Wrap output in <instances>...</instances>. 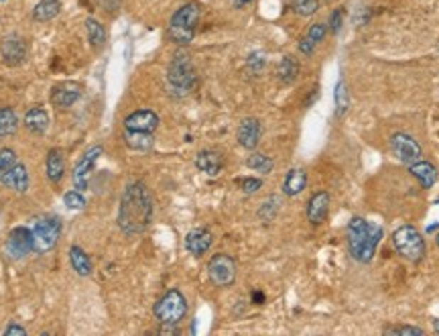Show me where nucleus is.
<instances>
[{
  "instance_id": "nucleus-25",
  "label": "nucleus",
  "mask_w": 439,
  "mask_h": 336,
  "mask_svg": "<svg viewBox=\"0 0 439 336\" xmlns=\"http://www.w3.org/2000/svg\"><path fill=\"white\" fill-rule=\"evenodd\" d=\"M70 265H72V269H74L79 277H88V275L94 273V261H91L90 255H88L82 246H77V244H74V246L70 249Z\"/></svg>"
},
{
  "instance_id": "nucleus-43",
  "label": "nucleus",
  "mask_w": 439,
  "mask_h": 336,
  "mask_svg": "<svg viewBox=\"0 0 439 336\" xmlns=\"http://www.w3.org/2000/svg\"><path fill=\"white\" fill-rule=\"evenodd\" d=\"M439 229V224H433V227H429V229H427V232H433V230H438Z\"/></svg>"
},
{
  "instance_id": "nucleus-17",
  "label": "nucleus",
  "mask_w": 439,
  "mask_h": 336,
  "mask_svg": "<svg viewBox=\"0 0 439 336\" xmlns=\"http://www.w3.org/2000/svg\"><path fill=\"white\" fill-rule=\"evenodd\" d=\"M0 183H2L6 190H13L16 194H25V192H29L30 185L29 169H27L25 163H18V161H16L15 166L0 178Z\"/></svg>"
},
{
  "instance_id": "nucleus-30",
  "label": "nucleus",
  "mask_w": 439,
  "mask_h": 336,
  "mask_svg": "<svg viewBox=\"0 0 439 336\" xmlns=\"http://www.w3.org/2000/svg\"><path fill=\"white\" fill-rule=\"evenodd\" d=\"M246 168L257 171V173L267 175V173H271L274 169V161L269 157V155H265V153L252 151L248 157H246Z\"/></svg>"
},
{
  "instance_id": "nucleus-32",
  "label": "nucleus",
  "mask_w": 439,
  "mask_h": 336,
  "mask_svg": "<svg viewBox=\"0 0 439 336\" xmlns=\"http://www.w3.org/2000/svg\"><path fill=\"white\" fill-rule=\"evenodd\" d=\"M293 13L299 16H311L318 13L319 0H291Z\"/></svg>"
},
{
  "instance_id": "nucleus-1",
  "label": "nucleus",
  "mask_w": 439,
  "mask_h": 336,
  "mask_svg": "<svg viewBox=\"0 0 439 336\" xmlns=\"http://www.w3.org/2000/svg\"><path fill=\"white\" fill-rule=\"evenodd\" d=\"M152 198L147 183L130 182L121 196L118 204V227L124 234H143L152 222Z\"/></svg>"
},
{
  "instance_id": "nucleus-29",
  "label": "nucleus",
  "mask_w": 439,
  "mask_h": 336,
  "mask_svg": "<svg viewBox=\"0 0 439 336\" xmlns=\"http://www.w3.org/2000/svg\"><path fill=\"white\" fill-rule=\"evenodd\" d=\"M18 129V116L13 107H0V139L15 135Z\"/></svg>"
},
{
  "instance_id": "nucleus-45",
  "label": "nucleus",
  "mask_w": 439,
  "mask_h": 336,
  "mask_svg": "<svg viewBox=\"0 0 439 336\" xmlns=\"http://www.w3.org/2000/svg\"><path fill=\"white\" fill-rule=\"evenodd\" d=\"M438 202H439V200H438Z\"/></svg>"
},
{
  "instance_id": "nucleus-40",
  "label": "nucleus",
  "mask_w": 439,
  "mask_h": 336,
  "mask_svg": "<svg viewBox=\"0 0 439 336\" xmlns=\"http://www.w3.org/2000/svg\"><path fill=\"white\" fill-rule=\"evenodd\" d=\"M234 6H246V4H250V2H255V0H230Z\"/></svg>"
},
{
  "instance_id": "nucleus-41",
  "label": "nucleus",
  "mask_w": 439,
  "mask_h": 336,
  "mask_svg": "<svg viewBox=\"0 0 439 336\" xmlns=\"http://www.w3.org/2000/svg\"><path fill=\"white\" fill-rule=\"evenodd\" d=\"M252 300H255V302H265V296L258 293V291H255V293H252Z\"/></svg>"
},
{
  "instance_id": "nucleus-8",
  "label": "nucleus",
  "mask_w": 439,
  "mask_h": 336,
  "mask_svg": "<svg viewBox=\"0 0 439 336\" xmlns=\"http://www.w3.org/2000/svg\"><path fill=\"white\" fill-rule=\"evenodd\" d=\"M61 234V220L57 216H43L33 227V253H49L55 249Z\"/></svg>"
},
{
  "instance_id": "nucleus-23",
  "label": "nucleus",
  "mask_w": 439,
  "mask_h": 336,
  "mask_svg": "<svg viewBox=\"0 0 439 336\" xmlns=\"http://www.w3.org/2000/svg\"><path fill=\"white\" fill-rule=\"evenodd\" d=\"M305 188H307V171L303 168L289 169L285 173V180H283V194L289 198H295Z\"/></svg>"
},
{
  "instance_id": "nucleus-37",
  "label": "nucleus",
  "mask_w": 439,
  "mask_h": 336,
  "mask_svg": "<svg viewBox=\"0 0 439 336\" xmlns=\"http://www.w3.org/2000/svg\"><path fill=\"white\" fill-rule=\"evenodd\" d=\"M335 107H338V114H344L348 110V90L344 82L335 86Z\"/></svg>"
},
{
  "instance_id": "nucleus-13",
  "label": "nucleus",
  "mask_w": 439,
  "mask_h": 336,
  "mask_svg": "<svg viewBox=\"0 0 439 336\" xmlns=\"http://www.w3.org/2000/svg\"><path fill=\"white\" fill-rule=\"evenodd\" d=\"M6 253L11 259H23L29 253H33V230L25 229V227H16L9 232L6 239Z\"/></svg>"
},
{
  "instance_id": "nucleus-10",
  "label": "nucleus",
  "mask_w": 439,
  "mask_h": 336,
  "mask_svg": "<svg viewBox=\"0 0 439 336\" xmlns=\"http://www.w3.org/2000/svg\"><path fill=\"white\" fill-rule=\"evenodd\" d=\"M102 153H104L102 145H91L90 149H86L84 155L79 157V161H77L76 168H74V173H72V182H74L76 190H79V192H86V190H88L94 168H96L98 159L102 157Z\"/></svg>"
},
{
  "instance_id": "nucleus-6",
  "label": "nucleus",
  "mask_w": 439,
  "mask_h": 336,
  "mask_svg": "<svg viewBox=\"0 0 439 336\" xmlns=\"http://www.w3.org/2000/svg\"><path fill=\"white\" fill-rule=\"evenodd\" d=\"M394 251L409 263H419L427 255V244L423 234L415 229L413 224H403L393 232Z\"/></svg>"
},
{
  "instance_id": "nucleus-5",
  "label": "nucleus",
  "mask_w": 439,
  "mask_h": 336,
  "mask_svg": "<svg viewBox=\"0 0 439 336\" xmlns=\"http://www.w3.org/2000/svg\"><path fill=\"white\" fill-rule=\"evenodd\" d=\"M201 16V6L197 2H187L175 11V15L169 21V37L177 45H189L194 41Z\"/></svg>"
},
{
  "instance_id": "nucleus-3",
  "label": "nucleus",
  "mask_w": 439,
  "mask_h": 336,
  "mask_svg": "<svg viewBox=\"0 0 439 336\" xmlns=\"http://www.w3.org/2000/svg\"><path fill=\"white\" fill-rule=\"evenodd\" d=\"M348 253L352 259L358 263H370L377 255L380 239H382V229L370 224L362 216H352L348 222Z\"/></svg>"
},
{
  "instance_id": "nucleus-39",
  "label": "nucleus",
  "mask_w": 439,
  "mask_h": 336,
  "mask_svg": "<svg viewBox=\"0 0 439 336\" xmlns=\"http://www.w3.org/2000/svg\"><path fill=\"white\" fill-rule=\"evenodd\" d=\"M25 336L27 335V328L25 326H21V324H9L6 328H4V336Z\"/></svg>"
},
{
  "instance_id": "nucleus-34",
  "label": "nucleus",
  "mask_w": 439,
  "mask_h": 336,
  "mask_svg": "<svg viewBox=\"0 0 439 336\" xmlns=\"http://www.w3.org/2000/svg\"><path fill=\"white\" fill-rule=\"evenodd\" d=\"M63 202H65V206H67L70 210H84V208H86L84 192H79V190H76V188L63 194Z\"/></svg>"
},
{
  "instance_id": "nucleus-9",
  "label": "nucleus",
  "mask_w": 439,
  "mask_h": 336,
  "mask_svg": "<svg viewBox=\"0 0 439 336\" xmlns=\"http://www.w3.org/2000/svg\"><path fill=\"white\" fill-rule=\"evenodd\" d=\"M208 277L216 288H230L234 286L236 281V275H238V267H236V261L232 255L228 253H216L208 261Z\"/></svg>"
},
{
  "instance_id": "nucleus-19",
  "label": "nucleus",
  "mask_w": 439,
  "mask_h": 336,
  "mask_svg": "<svg viewBox=\"0 0 439 336\" xmlns=\"http://www.w3.org/2000/svg\"><path fill=\"white\" fill-rule=\"evenodd\" d=\"M213 244V234L208 229H194L185 234V249L194 257L206 255Z\"/></svg>"
},
{
  "instance_id": "nucleus-7",
  "label": "nucleus",
  "mask_w": 439,
  "mask_h": 336,
  "mask_svg": "<svg viewBox=\"0 0 439 336\" xmlns=\"http://www.w3.org/2000/svg\"><path fill=\"white\" fill-rule=\"evenodd\" d=\"M152 314L161 326H177L187 316V300L182 291L173 288L157 300Z\"/></svg>"
},
{
  "instance_id": "nucleus-12",
  "label": "nucleus",
  "mask_w": 439,
  "mask_h": 336,
  "mask_svg": "<svg viewBox=\"0 0 439 336\" xmlns=\"http://www.w3.org/2000/svg\"><path fill=\"white\" fill-rule=\"evenodd\" d=\"M330 204H332V196L328 190H318L311 194V198L307 200V208H305V216L307 222L313 227H321L330 214Z\"/></svg>"
},
{
  "instance_id": "nucleus-4",
  "label": "nucleus",
  "mask_w": 439,
  "mask_h": 336,
  "mask_svg": "<svg viewBox=\"0 0 439 336\" xmlns=\"http://www.w3.org/2000/svg\"><path fill=\"white\" fill-rule=\"evenodd\" d=\"M167 86H169V92L177 98L196 90L197 72L191 55L187 51H177L173 55V60L167 67Z\"/></svg>"
},
{
  "instance_id": "nucleus-24",
  "label": "nucleus",
  "mask_w": 439,
  "mask_h": 336,
  "mask_svg": "<svg viewBox=\"0 0 439 336\" xmlns=\"http://www.w3.org/2000/svg\"><path fill=\"white\" fill-rule=\"evenodd\" d=\"M25 129L33 135H45L49 129V112L43 107H33L25 114Z\"/></svg>"
},
{
  "instance_id": "nucleus-44",
  "label": "nucleus",
  "mask_w": 439,
  "mask_h": 336,
  "mask_svg": "<svg viewBox=\"0 0 439 336\" xmlns=\"http://www.w3.org/2000/svg\"><path fill=\"white\" fill-rule=\"evenodd\" d=\"M435 243H438V246H439V234H438V237H435Z\"/></svg>"
},
{
  "instance_id": "nucleus-31",
  "label": "nucleus",
  "mask_w": 439,
  "mask_h": 336,
  "mask_svg": "<svg viewBox=\"0 0 439 336\" xmlns=\"http://www.w3.org/2000/svg\"><path fill=\"white\" fill-rule=\"evenodd\" d=\"M279 210H281V200L277 198V196H271V198H267L260 204L258 218L265 220V222H271V220H274V216L279 214Z\"/></svg>"
},
{
  "instance_id": "nucleus-38",
  "label": "nucleus",
  "mask_w": 439,
  "mask_h": 336,
  "mask_svg": "<svg viewBox=\"0 0 439 336\" xmlns=\"http://www.w3.org/2000/svg\"><path fill=\"white\" fill-rule=\"evenodd\" d=\"M328 27H330L332 33H338V31L344 27V11H342V9H335V11H333L332 16H330Z\"/></svg>"
},
{
  "instance_id": "nucleus-11",
  "label": "nucleus",
  "mask_w": 439,
  "mask_h": 336,
  "mask_svg": "<svg viewBox=\"0 0 439 336\" xmlns=\"http://www.w3.org/2000/svg\"><path fill=\"white\" fill-rule=\"evenodd\" d=\"M389 143H391V151H393L394 157L405 166H411V163H415L423 157L421 145L415 141V137H411L407 133H394Z\"/></svg>"
},
{
  "instance_id": "nucleus-42",
  "label": "nucleus",
  "mask_w": 439,
  "mask_h": 336,
  "mask_svg": "<svg viewBox=\"0 0 439 336\" xmlns=\"http://www.w3.org/2000/svg\"><path fill=\"white\" fill-rule=\"evenodd\" d=\"M433 330H435V332H438V335H439V320L433 322Z\"/></svg>"
},
{
  "instance_id": "nucleus-26",
  "label": "nucleus",
  "mask_w": 439,
  "mask_h": 336,
  "mask_svg": "<svg viewBox=\"0 0 439 336\" xmlns=\"http://www.w3.org/2000/svg\"><path fill=\"white\" fill-rule=\"evenodd\" d=\"M61 13V0H39L33 9V21L47 23Z\"/></svg>"
},
{
  "instance_id": "nucleus-33",
  "label": "nucleus",
  "mask_w": 439,
  "mask_h": 336,
  "mask_svg": "<svg viewBox=\"0 0 439 336\" xmlns=\"http://www.w3.org/2000/svg\"><path fill=\"white\" fill-rule=\"evenodd\" d=\"M384 335L393 336H423V328H417V326H405V324H394V326H387L382 330Z\"/></svg>"
},
{
  "instance_id": "nucleus-2",
  "label": "nucleus",
  "mask_w": 439,
  "mask_h": 336,
  "mask_svg": "<svg viewBox=\"0 0 439 336\" xmlns=\"http://www.w3.org/2000/svg\"><path fill=\"white\" fill-rule=\"evenodd\" d=\"M161 124L159 114L151 108H138L122 122L124 145L133 151H149L155 145V133Z\"/></svg>"
},
{
  "instance_id": "nucleus-36",
  "label": "nucleus",
  "mask_w": 439,
  "mask_h": 336,
  "mask_svg": "<svg viewBox=\"0 0 439 336\" xmlns=\"http://www.w3.org/2000/svg\"><path fill=\"white\" fill-rule=\"evenodd\" d=\"M236 185L240 188V192L243 194H257L258 190L262 188V180L260 178H240V180H236Z\"/></svg>"
},
{
  "instance_id": "nucleus-21",
  "label": "nucleus",
  "mask_w": 439,
  "mask_h": 336,
  "mask_svg": "<svg viewBox=\"0 0 439 336\" xmlns=\"http://www.w3.org/2000/svg\"><path fill=\"white\" fill-rule=\"evenodd\" d=\"M407 168H409L411 175L421 183L425 190H429V188H433V185L438 183V168H435L433 163L419 159V161L411 163Z\"/></svg>"
},
{
  "instance_id": "nucleus-22",
  "label": "nucleus",
  "mask_w": 439,
  "mask_h": 336,
  "mask_svg": "<svg viewBox=\"0 0 439 336\" xmlns=\"http://www.w3.org/2000/svg\"><path fill=\"white\" fill-rule=\"evenodd\" d=\"M326 35H328V27L323 25V23H316V25H311L309 29H307V33L303 35L301 39H299V51H301L303 55H313V51H316V47L326 39Z\"/></svg>"
},
{
  "instance_id": "nucleus-20",
  "label": "nucleus",
  "mask_w": 439,
  "mask_h": 336,
  "mask_svg": "<svg viewBox=\"0 0 439 336\" xmlns=\"http://www.w3.org/2000/svg\"><path fill=\"white\" fill-rule=\"evenodd\" d=\"M45 173L51 183H60L65 175V153L60 147H53L47 151Z\"/></svg>"
},
{
  "instance_id": "nucleus-14",
  "label": "nucleus",
  "mask_w": 439,
  "mask_h": 336,
  "mask_svg": "<svg viewBox=\"0 0 439 336\" xmlns=\"http://www.w3.org/2000/svg\"><path fill=\"white\" fill-rule=\"evenodd\" d=\"M27 53H29V47L21 35H9L0 43V55L6 65H21L27 60Z\"/></svg>"
},
{
  "instance_id": "nucleus-27",
  "label": "nucleus",
  "mask_w": 439,
  "mask_h": 336,
  "mask_svg": "<svg viewBox=\"0 0 439 336\" xmlns=\"http://www.w3.org/2000/svg\"><path fill=\"white\" fill-rule=\"evenodd\" d=\"M299 72H301V67H299V63H297V60L293 55H285L283 60L279 61V65H277V76L287 86L297 82Z\"/></svg>"
},
{
  "instance_id": "nucleus-16",
  "label": "nucleus",
  "mask_w": 439,
  "mask_h": 336,
  "mask_svg": "<svg viewBox=\"0 0 439 336\" xmlns=\"http://www.w3.org/2000/svg\"><path fill=\"white\" fill-rule=\"evenodd\" d=\"M82 98V86L77 82H61L51 90V104L60 110H67Z\"/></svg>"
},
{
  "instance_id": "nucleus-35",
  "label": "nucleus",
  "mask_w": 439,
  "mask_h": 336,
  "mask_svg": "<svg viewBox=\"0 0 439 336\" xmlns=\"http://www.w3.org/2000/svg\"><path fill=\"white\" fill-rule=\"evenodd\" d=\"M16 161V153L15 149H11V147H4V149H0V178L9 171V169L15 166Z\"/></svg>"
},
{
  "instance_id": "nucleus-15",
  "label": "nucleus",
  "mask_w": 439,
  "mask_h": 336,
  "mask_svg": "<svg viewBox=\"0 0 439 336\" xmlns=\"http://www.w3.org/2000/svg\"><path fill=\"white\" fill-rule=\"evenodd\" d=\"M260 137H262V124L257 116H246L240 121L238 131H236V141L243 149L255 151L260 143Z\"/></svg>"
},
{
  "instance_id": "nucleus-18",
  "label": "nucleus",
  "mask_w": 439,
  "mask_h": 336,
  "mask_svg": "<svg viewBox=\"0 0 439 336\" xmlns=\"http://www.w3.org/2000/svg\"><path fill=\"white\" fill-rule=\"evenodd\" d=\"M196 168L208 178H218L224 169V155L216 149H201L196 155Z\"/></svg>"
},
{
  "instance_id": "nucleus-28",
  "label": "nucleus",
  "mask_w": 439,
  "mask_h": 336,
  "mask_svg": "<svg viewBox=\"0 0 439 336\" xmlns=\"http://www.w3.org/2000/svg\"><path fill=\"white\" fill-rule=\"evenodd\" d=\"M86 31H88V41H90V45L94 49L104 47V43H106V29H104V25L98 18L88 16L86 18Z\"/></svg>"
}]
</instances>
